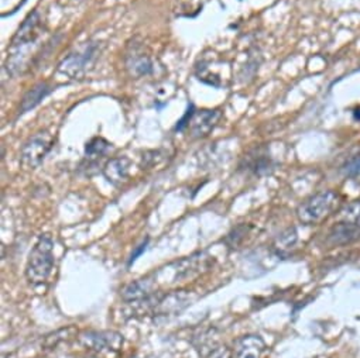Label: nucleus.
<instances>
[{
	"mask_svg": "<svg viewBox=\"0 0 360 358\" xmlns=\"http://www.w3.org/2000/svg\"><path fill=\"white\" fill-rule=\"evenodd\" d=\"M54 268V240L50 235H41L29 254L26 278L32 285H41Z\"/></svg>",
	"mask_w": 360,
	"mask_h": 358,
	"instance_id": "nucleus-1",
	"label": "nucleus"
},
{
	"mask_svg": "<svg viewBox=\"0 0 360 358\" xmlns=\"http://www.w3.org/2000/svg\"><path fill=\"white\" fill-rule=\"evenodd\" d=\"M339 204V195L328 189L305 199L297 208V219L305 226L324 223Z\"/></svg>",
	"mask_w": 360,
	"mask_h": 358,
	"instance_id": "nucleus-2",
	"label": "nucleus"
},
{
	"mask_svg": "<svg viewBox=\"0 0 360 358\" xmlns=\"http://www.w3.org/2000/svg\"><path fill=\"white\" fill-rule=\"evenodd\" d=\"M101 54L99 43H84L74 53H71L58 64V72L69 76L72 80H81L88 68L93 65L95 60Z\"/></svg>",
	"mask_w": 360,
	"mask_h": 358,
	"instance_id": "nucleus-3",
	"label": "nucleus"
},
{
	"mask_svg": "<svg viewBox=\"0 0 360 358\" xmlns=\"http://www.w3.org/2000/svg\"><path fill=\"white\" fill-rule=\"evenodd\" d=\"M53 136L48 132H40L30 137L20 151V163L26 169H36L44 161L53 148Z\"/></svg>",
	"mask_w": 360,
	"mask_h": 358,
	"instance_id": "nucleus-4",
	"label": "nucleus"
},
{
	"mask_svg": "<svg viewBox=\"0 0 360 358\" xmlns=\"http://www.w3.org/2000/svg\"><path fill=\"white\" fill-rule=\"evenodd\" d=\"M215 263L213 257L205 251L195 252L185 257L174 264L176 267V275H174V283H187V281L194 279L200 276L201 274L206 272L212 264Z\"/></svg>",
	"mask_w": 360,
	"mask_h": 358,
	"instance_id": "nucleus-5",
	"label": "nucleus"
},
{
	"mask_svg": "<svg viewBox=\"0 0 360 358\" xmlns=\"http://www.w3.org/2000/svg\"><path fill=\"white\" fill-rule=\"evenodd\" d=\"M80 343L93 351H119L122 348L125 339L123 336L113 330H86L80 335Z\"/></svg>",
	"mask_w": 360,
	"mask_h": 358,
	"instance_id": "nucleus-6",
	"label": "nucleus"
},
{
	"mask_svg": "<svg viewBox=\"0 0 360 358\" xmlns=\"http://www.w3.org/2000/svg\"><path fill=\"white\" fill-rule=\"evenodd\" d=\"M45 30L43 19L38 12H33L29 14V17L23 21V24L19 27L17 33L12 38V49H20V48H26L29 45H33L43 32Z\"/></svg>",
	"mask_w": 360,
	"mask_h": 358,
	"instance_id": "nucleus-7",
	"label": "nucleus"
},
{
	"mask_svg": "<svg viewBox=\"0 0 360 358\" xmlns=\"http://www.w3.org/2000/svg\"><path fill=\"white\" fill-rule=\"evenodd\" d=\"M191 294L188 291H174L167 295H163L156 308L153 309V313L157 316H168L180 313L184 311L188 305H191Z\"/></svg>",
	"mask_w": 360,
	"mask_h": 358,
	"instance_id": "nucleus-8",
	"label": "nucleus"
},
{
	"mask_svg": "<svg viewBox=\"0 0 360 358\" xmlns=\"http://www.w3.org/2000/svg\"><path fill=\"white\" fill-rule=\"evenodd\" d=\"M267 351V344L257 335H248L235 342L233 358H263Z\"/></svg>",
	"mask_w": 360,
	"mask_h": 358,
	"instance_id": "nucleus-9",
	"label": "nucleus"
},
{
	"mask_svg": "<svg viewBox=\"0 0 360 358\" xmlns=\"http://www.w3.org/2000/svg\"><path fill=\"white\" fill-rule=\"evenodd\" d=\"M126 68L133 78H141L153 72V62L140 45H130L126 54Z\"/></svg>",
	"mask_w": 360,
	"mask_h": 358,
	"instance_id": "nucleus-10",
	"label": "nucleus"
},
{
	"mask_svg": "<svg viewBox=\"0 0 360 358\" xmlns=\"http://www.w3.org/2000/svg\"><path fill=\"white\" fill-rule=\"evenodd\" d=\"M221 119L219 110H198L192 116L188 129L191 130L192 137L201 139L206 137Z\"/></svg>",
	"mask_w": 360,
	"mask_h": 358,
	"instance_id": "nucleus-11",
	"label": "nucleus"
},
{
	"mask_svg": "<svg viewBox=\"0 0 360 358\" xmlns=\"http://www.w3.org/2000/svg\"><path fill=\"white\" fill-rule=\"evenodd\" d=\"M359 239H360V224L339 222L329 230L325 243L331 247H338V246L350 244Z\"/></svg>",
	"mask_w": 360,
	"mask_h": 358,
	"instance_id": "nucleus-12",
	"label": "nucleus"
},
{
	"mask_svg": "<svg viewBox=\"0 0 360 358\" xmlns=\"http://www.w3.org/2000/svg\"><path fill=\"white\" fill-rule=\"evenodd\" d=\"M130 165L132 163L126 157L112 158L104 167V176L113 187H120L128 181L130 174Z\"/></svg>",
	"mask_w": 360,
	"mask_h": 358,
	"instance_id": "nucleus-13",
	"label": "nucleus"
},
{
	"mask_svg": "<svg viewBox=\"0 0 360 358\" xmlns=\"http://www.w3.org/2000/svg\"><path fill=\"white\" fill-rule=\"evenodd\" d=\"M156 292V278L146 276L137 279L134 283L125 287L122 291V298L126 302H141L150 298Z\"/></svg>",
	"mask_w": 360,
	"mask_h": 358,
	"instance_id": "nucleus-14",
	"label": "nucleus"
},
{
	"mask_svg": "<svg viewBox=\"0 0 360 358\" xmlns=\"http://www.w3.org/2000/svg\"><path fill=\"white\" fill-rule=\"evenodd\" d=\"M192 346L195 347L200 355L206 358L213 350L221 346L218 331H216V329L213 327L200 330L198 333H195L194 337H192Z\"/></svg>",
	"mask_w": 360,
	"mask_h": 358,
	"instance_id": "nucleus-15",
	"label": "nucleus"
},
{
	"mask_svg": "<svg viewBox=\"0 0 360 358\" xmlns=\"http://www.w3.org/2000/svg\"><path fill=\"white\" fill-rule=\"evenodd\" d=\"M273 160L267 152H264L263 150H254L248 157H245L242 168L253 172L254 175H266L273 171Z\"/></svg>",
	"mask_w": 360,
	"mask_h": 358,
	"instance_id": "nucleus-16",
	"label": "nucleus"
},
{
	"mask_svg": "<svg viewBox=\"0 0 360 358\" xmlns=\"http://www.w3.org/2000/svg\"><path fill=\"white\" fill-rule=\"evenodd\" d=\"M51 92H53L51 85H48L47 82L37 84L34 88H32L26 95H24L21 104H20L19 113L23 115V113L34 109L37 105L41 104V100H44Z\"/></svg>",
	"mask_w": 360,
	"mask_h": 358,
	"instance_id": "nucleus-17",
	"label": "nucleus"
},
{
	"mask_svg": "<svg viewBox=\"0 0 360 358\" xmlns=\"http://www.w3.org/2000/svg\"><path fill=\"white\" fill-rule=\"evenodd\" d=\"M77 335H78V330L74 326H68V327L60 329V330L54 331V333H50L48 336H45L43 346H44V348H56L60 343L68 342L72 337H77Z\"/></svg>",
	"mask_w": 360,
	"mask_h": 358,
	"instance_id": "nucleus-18",
	"label": "nucleus"
},
{
	"mask_svg": "<svg viewBox=\"0 0 360 358\" xmlns=\"http://www.w3.org/2000/svg\"><path fill=\"white\" fill-rule=\"evenodd\" d=\"M297 243H298L297 228L296 227H288L274 240V248L277 250L278 254H284V252L291 251L297 246Z\"/></svg>",
	"mask_w": 360,
	"mask_h": 358,
	"instance_id": "nucleus-19",
	"label": "nucleus"
},
{
	"mask_svg": "<svg viewBox=\"0 0 360 358\" xmlns=\"http://www.w3.org/2000/svg\"><path fill=\"white\" fill-rule=\"evenodd\" d=\"M110 148H112V144L109 141H106L102 137H95L86 144L85 156L88 160H98L106 156L110 151Z\"/></svg>",
	"mask_w": 360,
	"mask_h": 358,
	"instance_id": "nucleus-20",
	"label": "nucleus"
},
{
	"mask_svg": "<svg viewBox=\"0 0 360 358\" xmlns=\"http://www.w3.org/2000/svg\"><path fill=\"white\" fill-rule=\"evenodd\" d=\"M250 228H252V227L248 226V224H239L237 227H235V228L232 230V232L226 236L225 244H226L229 248H232V250L239 248L240 246L243 244V241L246 240V237H248V235H249V232H250Z\"/></svg>",
	"mask_w": 360,
	"mask_h": 358,
	"instance_id": "nucleus-21",
	"label": "nucleus"
},
{
	"mask_svg": "<svg viewBox=\"0 0 360 358\" xmlns=\"http://www.w3.org/2000/svg\"><path fill=\"white\" fill-rule=\"evenodd\" d=\"M341 222H348L353 224H360V200H355L341 211Z\"/></svg>",
	"mask_w": 360,
	"mask_h": 358,
	"instance_id": "nucleus-22",
	"label": "nucleus"
},
{
	"mask_svg": "<svg viewBox=\"0 0 360 358\" xmlns=\"http://www.w3.org/2000/svg\"><path fill=\"white\" fill-rule=\"evenodd\" d=\"M344 172L349 178H357L360 176V156L352 158L344 165Z\"/></svg>",
	"mask_w": 360,
	"mask_h": 358,
	"instance_id": "nucleus-23",
	"label": "nucleus"
},
{
	"mask_svg": "<svg viewBox=\"0 0 360 358\" xmlns=\"http://www.w3.org/2000/svg\"><path fill=\"white\" fill-rule=\"evenodd\" d=\"M194 106H189L188 108V110H187V113H185V116L177 123V126H176V130L177 132H182V130H185L187 129V127L189 126V121H191V119H192V116H194Z\"/></svg>",
	"mask_w": 360,
	"mask_h": 358,
	"instance_id": "nucleus-24",
	"label": "nucleus"
},
{
	"mask_svg": "<svg viewBox=\"0 0 360 358\" xmlns=\"http://www.w3.org/2000/svg\"><path fill=\"white\" fill-rule=\"evenodd\" d=\"M206 358H233V354H232L230 348L221 344L218 348L213 350Z\"/></svg>",
	"mask_w": 360,
	"mask_h": 358,
	"instance_id": "nucleus-25",
	"label": "nucleus"
},
{
	"mask_svg": "<svg viewBox=\"0 0 360 358\" xmlns=\"http://www.w3.org/2000/svg\"><path fill=\"white\" fill-rule=\"evenodd\" d=\"M147 244H149V239L146 240V241H144V243H141L136 250H134V252L130 255V260H129V267L137 260V257H139V255H141L144 251H146V248H147Z\"/></svg>",
	"mask_w": 360,
	"mask_h": 358,
	"instance_id": "nucleus-26",
	"label": "nucleus"
}]
</instances>
